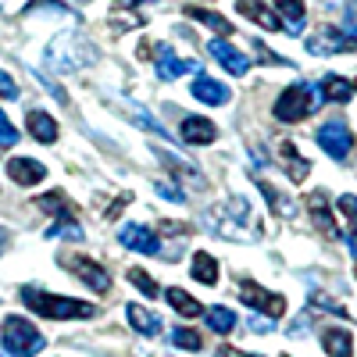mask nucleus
<instances>
[{
  "mask_svg": "<svg viewBox=\"0 0 357 357\" xmlns=\"http://www.w3.org/2000/svg\"><path fill=\"white\" fill-rule=\"evenodd\" d=\"M178 136H183L190 146H207L215 136H218V129L207 122V118H197V114H190L186 122H183V129H178Z\"/></svg>",
  "mask_w": 357,
  "mask_h": 357,
  "instance_id": "nucleus-13",
  "label": "nucleus"
},
{
  "mask_svg": "<svg viewBox=\"0 0 357 357\" xmlns=\"http://www.w3.org/2000/svg\"><path fill=\"white\" fill-rule=\"evenodd\" d=\"M336 207H340V215H343L347 225H350V236H357V197L343 193V197L336 200Z\"/></svg>",
  "mask_w": 357,
  "mask_h": 357,
  "instance_id": "nucleus-28",
  "label": "nucleus"
},
{
  "mask_svg": "<svg viewBox=\"0 0 357 357\" xmlns=\"http://www.w3.org/2000/svg\"><path fill=\"white\" fill-rule=\"evenodd\" d=\"M207 54L218 57V61L225 65V72H232V75H247L250 72V61L232 43H225V40H211V43H207Z\"/></svg>",
  "mask_w": 357,
  "mask_h": 357,
  "instance_id": "nucleus-10",
  "label": "nucleus"
},
{
  "mask_svg": "<svg viewBox=\"0 0 357 357\" xmlns=\"http://www.w3.org/2000/svg\"><path fill=\"white\" fill-rule=\"evenodd\" d=\"M275 8V15H282L286 22V29L289 33H296V29H304V4H272Z\"/></svg>",
  "mask_w": 357,
  "mask_h": 357,
  "instance_id": "nucleus-25",
  "label": "nucleus"
},
{
  "mask_svg": "<svg viewBox=\"0 0 357 357\" xmlns=\"http://www.w3.org/2000/svg\"><path fill=\"white\" fill-rule=\"evenodd\" d=\"M318 93H321V100H336V104H343V100H350V97L357 93V79L325 75V79H321V86H318Z\"/></svg>",
  "mask_w": 357,
  "mask_h": 357,
  "instance_id": "nucleus-14",
  "label": "nucleus"
},
{
  "mask_svg": "<svg viewBox=\"0 0 357 357\" xmlns=\"http://www.w3.org/2000/svg\"><path fill=\"white\" fill-rule=\"evenodd\" d=\"M33 207H40V211H47V215H57V218H68V200H65V193H47V197H40Z\"/></svg>",
  "mask_w": 357,
  "mask_h": 357,
  "instance_id": "nucleus-24",
  "label": "nucleus"
},
{
  "mask_svg": "<svg viewBox=\"0 0 357 357\" xmlns=\"http://www.w3.org/2000/svg\"><path fill=\"white\" fill-rule=\"evenodd\" d=\"M236 11L247 15V18H254V22L264 25V29H272V33H275V29H286L282 18L275 15V8H264V4H250V0H240V4H236Z\"/></svg>",
  "mask_w": 357,
  "mask_h": 357,
  "instance_id": "nucleus-17",
  "label": "nucleus"
},
{
  "mask_svg": "<svg viewBox=\"0 0 357 357\" xmlns=\"http://www.w3.org/2000/svg\"><path fill=\"white\" fill-rule=\"evenodd\" d=\"M22 304L29 311H36L40 318L47 321H68V318H93V304H86V301H68V296H54L47 289H33V286H25L22 289Z\"/></svg>",
  "mask_w": 357,
  "mask_h": 357,
  "instance_id": "nucleus-1",
  "label": "nucleus"
},
{
  "mask_svg": "<svg viewBox=\"0 0 357 357\" xmlns=\"http://www.w3.org/2000/svg\"><path fill=\"white\" fill-rule=\"evenodd\" d=\"M200 65L197 61H183L168 43H158V65H154V72H158V79H165V82H172V79H178V75H186V72H197Z\"/></svg>",
  "mask_w": 357,
  "mask_h": 357,
  "instance_id": "nucleus-7",
  "label": "nucleus"
},
{
  "mask_svg": "<svg viewBox=\"0 0 357 357\" xmlns=\"http://www.w3.org/2000/svg\"><path fill=\"white\" fill-rule=\"evenodd\" d=\"M165 301L178 311V314H183V318H200L207 307L200 304V301H193V296L186 293V289H178V286H172V289H165Z\"/></svg>",
  "mask_w": 357,
  "mask_h": 357,
  "instance_id": "nucleus-18",
  "label": "nucleus"
},
{
  "mask_svg": "<svg viewBox=\"0 0 357 357\" xmlns=\"http://www.w3.org/2000/svg\"><path fill=\"white\" fill-rule=\"evenodd\" d=\"M126 318H129V325H132L139 336H158V333H161V318H158L154 311L139 307V304H129V307H126Z\"/></svg>",
  "mask_w": 357,
  "mask_h": 357,
  "instance_id": "nucleus-16",
  "label": "nucleus"
},
{
  "mask_svg": "<svg viewBox=\"0 0 357 357\" xmlns=\"http://www.w3.org/2000/svg\"><path fill=\"white\" fill-rule=\"evenodd\" d=\"M318 146H321L329 158H336V161H343V158L350 154L354 136H350V129H347L343 118H333V122H325V126L318 129Z\"/></svg>",
  "mask_w": 357,
  "mask_h": 357,
  "instance_id": "nucleus-4",
  "label": "nucleus"
},
{
  "mask_svg": "<svg viewBox=\"0 0 357 357\" xmlns=\"http://www.w3.org/2000/svg\"><path fill=\"white\" fill-rule=\"evenodd\" d=\"M186 15H190V18H197V22H204V25H211L215 33H222V36H232V22H229V18H222V15H215V11H204V8L190 4V8H186Z\"/></svg>",
  "mask_w": 357,
  "mask_h": 357,
  "instance_id": "nucleus-23",
  "label": "nucleus"
},
{
  "mask_svg": "<svg viewBox=\"0 0 357 357\" xmlns=\"http://www.w3.org/2000/svg\"><path fill=\"white\" fill-rule=\"evenodd\" d=\"M282 158H286V165H289L293 183H301V178L311 172V165H307L304 158H296V146H293V143H282Z\"/></svg>",
  "mask_w": 357,
  "mask_h": 357,
  "instance_id": "nucleus-26",
  "label": "nucleus"
},
{
  "mask_svg": "<svg viewBox=\"0 0 357 357\" xmlns=\"http://www.w3.org/2000/svg\"><path fill=\"white\" fill-rule=\"evenodd\" d=\"M350 254H354V261H357V236H350Z\"/></svg>",
  "mask_w": 357,
  "mask_h": 357,
  "instance_id": "nucleus-36",
  "label": "nucleus"
},
{
  "mask_svg": "<svg viewBox=\"0 0 357 357\" xmlns=\"http://www.w3.org/2000/svg\"><path fill=\"white\" fill-rule=\"evenodd\" d=\"M218 357H250V354H240L236 347H222V354H218Z\"/></svg>",
  "mask_w": 357,
  "mask_h": 357,
  "instance_id": "nucleus-35",
  "label": "nucleus"
},
{
  "mask_svg": "<svg viewBox=\"0 0 357 357\" xmlns=\"http://www.w3.org/2000/svg\"><path fill=\"white\" fill-rule=\"evenodd\" d=\"M0 340H4V354L8 357H36L43 350V336L29 318L22 314H8L0 325Z\"/></svg>",
  "mask_w": 357,
  "mask_h": 357,
  "instance_id": "nucleus-2",
  "label": "nucleus"
},
{
  "mask_svg": "<svg viewBox=\"0 0 357 357\" xmlns=\"http://www.w3.org/2000/svg\"><path fill=\"white\" fill-rule=\"evenodd\" d=\"M18 143V129L8 122V114L0 111V146H15Z\"/></svg>",
  "mask_w": 357,
  "mask_h": 357,
  "instance_id": "nucleus-31",
  "label": "nucleus"
},
{
  "mask_svg": "<svg viewBox=\"0 0 357 357\" xmlns=\"http://www.w3.org/2000/svg\"><path fill=\"white\" fill-rule=\"evenodd\" d=\"M321 347L329 350V357H350L354 354V340L347 329H325L321 333Z\"/></svg>",
  "mask_w": 357,
  "mask_h": 357,
  "instance_id": "nucleus-20",
  "label": "nucleus"
},
{
  "mask_svg": "<svg viewBox=\"0 0 357 357\" xmlns=\"http://www.w3.org/2000/svg\"><path fill=\"white\" fill-rule=\"evenodd\" d=\"M240 296H243V304L264 311L268 318H282V311H286L282 293H268V289H261V286H254V282H240Z\"/></svg>",
  "mask_w": 357,
  "mask_h": 357,
  "instance_id": "nucleus-5",
  "label": "nucleus"
},
{
  "mask_svg": "<svg viewBox=\"0 0 357 357\" xmlns=\"http://www.w3.org/2000/svg\"><path fill=\"white\" fill-rule=\"evenodd\" d=\"M129 282H132V286H139L146 296H158V293H161V286H158L151 275H146V272H139V268H132V272H129Z\"/></svg>",
  "mask_w": 357,
  "mask_h": 357,
  "instance_id": "nucleus-30",
  "label": "nucleus"
},
{
  "mask_svg": "<svg viewBox=\"0 0 357 357\" xmlns=\"http://www.w3.org/2000/svg\"><path fill=\"white\" fill-rule=\"evenodd\" d=\"M8 178H15L18 186H33L40 178H47V168L33 158H11L8 161Z\"/></svg>",
  "mask_w": 357,
  "mask_h": 357,
  "instance_id": "nucleus-12",
  "label": "nucleus"
},
{
  "mask_svg": "<svg viewBox=\"0 0 357 357\" xmlns=\"http://www.w3.org/2000/svg\"><path fill=\"white\" fill-rule=\"evenodd\" d=\"M65 268H68L72 275H79L89 289H97V293H107L111 289V275L104 272L97 261H89V257H65Z\"/></svg>",
  "mask_w": 357,
  "mask_h": 357,
  "instance_id": "nucleus-6",
  "label": "nucleus"
},
{
  "mask_svg": "<svg viewBox=\"0 0 357 357\" xmlns=\"http://www.w3.org/2000/svg\"><path fill=\"white\" fill-rule=\"evenodd\" d=\"M318 104H321V93H318V89L307 86V82H296V86L286 89V93H279L272 114L279 118V122H301V118H307Z\"/></svg>",
  "mask_w": 357,
  "mask_h": 357,
  "instance_id": "nucleus-3",
  "label": "nucleus"
},
{
  "mask_svg": "<svg viewBox=\"0 0 357 357\" xmlns=\"http://www.w3.org/2000/svg\"><path fill=\"white\" fill-rule=\"evenodd\" d=\"M47 236H50V240H82V229H79L75 222H65V218H61Z\"/></svg>",
  "mask_w": 357,
  "mask_h": 357,
  "instance_id": "nucleus-29",
  "label": "nucleus"
},
{
  "mask_svg": "<svg viewBox=\"0 0 357 357\" xmlns=\"http://www.w3.org/2000/svg\"><path fill=\"white\" fill-rule=\"evenodd\" d=\"M172 347H178V350H200L204 347V336L197 329H175L172 333Z\"/></svg>",
  "mask_w": 357,
  "mask_h": 357,
  "instance_id": "nucleus-27",
  "label": "nucleus"
},
{
  "mask_svg": "<svg viewBox=\"0 0 357 357\" xmlns=\"http://www.w3.org/2000/svg\"><path fill=\"white\" fill-rule=\"evenodd\" d=\"M158 193L161 197H168V200H175V204H183L186 197H183V190H175V186H168V183H158Z\"/></svg>",
  "mask_w": 357,
  "mask_h": 357,
  "instance_id": "nucleus-34",
  "label": "nucleus"
},
{
  "mask_svg": "<svg viewBox=\"0 0 357 357\" xmlns=\"http://www.w3.org/2000/svg\"><path fill=\"white\" fill-rule=\"evenodd\" d=\"M190 272H193V279L197 282H204V286H215L218 282V261L211 257V254H193V268H190Z\"/></svg>",
  "mask_w": 357,
  "mask_h": 357,
  "instance_id": "nucleus-21",
  "label": "nucleus"
},
{
  "mask_svg": "<svg viewBox=\"0 0 357 357\" xmlns=\"http://www.w3.org/2000/svg\"><path fill=\"white\" fill-rule=\"evenodd\" d=\"M307 50L311 54H347V50H357V40L336 33V29H318L307 40Z\"/></svg>",
  "mask_w": 357,
  "mask_h": 357,
  "instance_id": "nucleus-8",
  "label": "nucleus"
},
{
  "mask_svg": "<svg viewBox=\"0 0 357 357\" xmlns=\"http://www.w3.org/2000/svg\"><path fill=\"white\" fill-rule=\"evenodd\" d=\"M4 247H8V232H4V229H0V250H4Z\"/></svg>",
  "mask_w": 357,
  "mask_h": 357,
  "instance_id": "nucleus-37",
  "label": "nucleus"
},
{
  "mask_svg": "<svg viewBox=\"0 0 357 357\" xmlns=\"http://www.w3.org/2000/svg\"><path fill=\"white\" fill-rule=\"evenodd\" d=\"M204 318H207V329H215V333H222V336L232 333V329H236V321H240L229 307H207Z\"/></svg>",
  "mask_w": 357,
  "mask_h": 357,
  "instance_id": "nucleus-22",
  "label": "nucleus"
},
{
  "mask_svg": "<svg viewBox=\"0 0 357 357\" xmlns=\"http://www.w3.org/2000/svg\"><path fill=\"white\" fill-rule=\"evenodd\" d=\"M118 240H122V247H129L136 254H161L158 236L151 229H143V225H122L118 229Z\"/></svg>",
  "mask_w": 357,
  "mask_h": 357,
  "instance_id": "nucleus-9",
  "label": "nucleus"
},
{
  "mask_svg": "<svg viewBox=\"0 0 357 357\" xmlns=\"http://www.w3.org/2000/svg\"><path fill=\"white\" fill-rule=\"evenodd\" d=\"M307 211H311L314 225L321 229V236H329V240H336L340 229H336V222H333L329 204H325V193H311V197H307Z\"/></svg>",
  "mask_w": 357,
  "mask_h": 357,
  "instance_id": "nucleus-15",
  "label": "nucleus"
},
{
  "mask_svg": "<svg viewBox=\"0 0 357 357\" xmlns=\"http://www.w3.org/2000/svg\"><path fill=\"white\" fill-rule=\"evenodd\" d=\"M0 97H4V100H18V82L8 72H0Z\"/></svg>",
  "mask_w": 357,
  "mask_h": 357,
  "instance_id": "nucleus-32",
  "label": "nucleus"
},
{
  "mask_svg": "<svg viewBox=\"0 0 357 357\" xmlns=\"http://www.w3.org/2000/svg\"><path fill=\"white\" fill-rule=\"evenodd\" d=\"M343 25H347V33H350V36H357V4H347V11H343Z\"/></svg>",
  "mask_w": 357,
  "mask_h": 357,
  "instance_id": "nucleus-33",
  "label": "nucleus"
},
{
  "mask_svg": "<svg viewBox=\"0 0 357 357\" xmlns=\"http://www.w3.org/2000/svg\"><path fill=\"white\" fill-rule=\"evenodd\" d=\"M29 132L40 143H57V122L47 111H29Z\"/></svg>",
  "mask_w": 357,
  "mask_h": 357,
  "instance_id": "nucleus-19",
  "label": "nucleus"
},
{
  "mask_svg": "<svg viewBox=\"0 0 357 357\" xmlns=\"http://www.w3.org/2000/svg\"><path fill=\"white\" fill-rule=\"evenodd\" d=\"M190 93H193L200 104H211V107L229 104V86H222L218 79H207V75H197V79H193Z\"/></svg>",
  "mask_w": 357,
  "mask_h": 357,
  "instance_id": "nucleus-11",
  "label": "nucleus"
}]
</instances>
